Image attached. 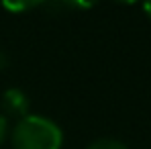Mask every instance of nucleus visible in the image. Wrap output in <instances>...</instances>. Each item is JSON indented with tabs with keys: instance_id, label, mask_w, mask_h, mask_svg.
I'll return each mask as SVG.
<instances>
[{
	"instance_id": "nucleus-5",
	"label": "nucleus",
	"mask_w": 151,
	"mask_h": 149,
	"mask_svg": "<svg viewBox=\"0 0 151 149\" xmlns=\"http://www.w3.org/2000/svg\"><path fill=\"white\" fill-rule=\"evenodd\" d=\"M61 2H65L68 6L78 8V10H88V8H92L98 0H61Z\"/></svg>"
},
{
	"instance_id": "nucleus-1",
	"label": "nucleus",
	"mask_w": 151,
	"mask_h": 149,
	"mask_svg": "<svg viewBox=\"0 0 151 149\" xmlns=\"http://www.w3.org/2000/svg\"><path fill=\"white\" fill-rule=\"evenodd\" d=\"M12 149H61L59 125L41 114H27L12 129Z\"/></svg>"
},
{
	"instance_id": "nucleus-4",
	"label": "nucleus",
	"mask_w": 151,
	"mask_h": 149,
	"mask_svg": "<svg viewBox=\"0 0 151 149\" xmlns=\"http://www.w3.org/2000/svg\"><path fill=\"white\" fill-rule=\"evenodd\" d=\"M86 149H129L123 143V141H119V139H110V137H102V139H96V141H92L90 145Z\"/></svg>"
},
{
	"instance_id": "nucleus-7",
	"label": "nucleus",
	"mask_w": 151,
	"mask_h": 149,
	"mask_svg": "<svg viewBox=\"0 0 151 149\" xmlns=\"http://www.w3.org/2000/svg\"><path fill=\"white\" fill-rule=\"evenodd\" d=\"M143 8H145V12L149 14V19H151V0H143Z\"/></svg>"
},
{
	"instance_id": "nucleus-3",
	"label": "nucleus",
	"mask_w": 151,
	"mask_h": 149,
	"mask_svg": "<svg viewBox=\"0 0 151 149\" xmlns=\"http://www.w3.org/2000/svg\"><path fill=\"white\" fill-rule=\"evenodd\" d=\"M0 2L10 12H25V10H31L39 4H43L45 0H0Z\"/></svg>"
},
{
	"instance_id": "nucleus-8",
	"label": "nucleus",
	"mask_w": 151,
	"mask_h": 149,
	"mask_svg": "<svg viewBox=\"0 0 151 149\" xmlns=\"http://www.w3.org/2000/svg\"><path fill=\"white\" fill-rule=\"evenodd\" d=\"M116 2H121V4H133V2H137V0H116Z\"/></svg>"
},
{
	"instance_id": "nucleus-2",
	"label": "nucleus",
	"mask_w": 151,
	"mask_h": 149,
	"mask_svg": "<svg viewBox=\"0 0 151 149\" xmlns=\"http://www.w3.org/2000/svg\"><path fill=\"white\" fill-rule=\"evenodd\" d=\"M2 108L6 114L19 117V121H21L29 114V98L21 88H8L2 94Z\"/></svg>"
},
{
	"instance_id": "nucleus-6",
	"label": "nucleus",
	"mask_w": 151,
	"mask_h": 149,
	"mask_svg": "<svg viewBox=\"0 0 151 149\" xmlns=\"http://www.w3.org/2000/svg\"><path fill=\"white\" fill-rule=\"evenodd\" d=\"M6 133H8V121H6V117L0 114V145L6 139Z\"/></svg>"
}]
</instances>
